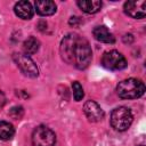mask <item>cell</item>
<instances>
[{
	"label": "cell",
	"instance_id": "1",
	"mask_svg": "<svg viewBox=\"0 0 146 146\" xmlns=\"http://www.w3.org/2000/svg\"><path fill=\"white\" fill-rule=\"evenodd\" d=\"M59 51L65 63L79 70L88 67L92 58V51L88 40L76 33H70L62 39Z\"/></svg>",
	"mask_w": 146,
	"mask_h": 146
},
{
	"label": "cell",
	"instance_id": "2",
	"mask_svg": "<svg viewBox=\"0 0 146 146\" xmlns=\"http://www.w3.org/2000/svg\"><path fill=\"white\" fill-rule=\"evenodd\" d=\"M116 92L122 99H136L144 95L145 84L139 79L129 78L119 82L116 87Z\"/></svg>",
	"mask_w": 146,
	"mask_h": 146
},
{
	"label": "cell",
	"instance_id": "3",
	"mask_svg": "<svg viewBox=\"0 0 146 146\" xmlns=\"http://www.w3.org/2000/svg\"><path fill=\"white\" fill-rule=\"evenodd\" d=\"M132 120H133L132 113L125 106H120L114 108L111 113V119H110L112 128L120 132L128 130L132 123Z\"/></svg>",
	"mask_w": 146,
	"mask_h": 146
},
{
	"label": "cell",
	"instance_id": "4",
	"mask_svg": "<svg viewBox=\"0 0 146 146\" xmlns=\"http://www.w3.org/2000/svg\"><path fill=\"white\" fill-rule=\"evenodd\" d=\"M56 135L55 132L46 127L38 125L32 132V145L33 146H55Z\"/></svg>",
	"mask_w": 146,
	"mask_h": 146
},
{
	"label": "cell",
	"instance_id": "5",
	"mask_svg": "<svg viewBox=\"0 0 146 146\" xmlns=\"http://www.w3.org/2000/svg\"><path fill=\"white\" fill-rule=\"evenodd\" d=\"M125 57L117 50H110L104 52L102 57V65L111 71H120L127 67Z\"/></svg>",
	"mask_w": 146,
	"mask_h": 146
},
{
	"label": "cell",
	"instance_id": "6",
	"mask_svg": "<svg viewBox=\"0 0 146 146\" xmlns=\"http://www.w3.org/2000/svg\"><path fill=\"white\" fill-rule=\"evenodd\" d=\"M13 59L16 63V65L19 67V70L30 78H36L39 75V70L34 60L26 54L16 52L13 55Z\"/></svg>",
	"mask_w": 146,
	"mask_h": 146
},
{
	"label": "cell",
	"instance_id": "7",
	"mask_svg": "<svg viewBox=\"0 0 146 146\" xmlns=\"http://www.w3.org/2000/svg\"><path fill=\"white\" fill-rule=\"evenodd\" d=\"M124 13L137 19H141L146 16V1L145 0H131L127 1L123 6Z\"/></svg>",
	"mask_w": 146,
	"mask_h": 146
},
{
	"label": "cell",
	"instance_id": "8",
	"mask_svg": "<svg viewBox=\"0 0 146 146\" xmlns=\"http://www.w3.org/2000/svg\"><path fill=\"white\" fill-rule=\"evenodd\" d=\"M83 112L90 122H99L104 119V111L95 100H87L83 105Z\"/></svg>",
	"mask_w": 146,
	"mask_h": 146
},
{
	"label": "cell",
	"instance_id": "9",
	"mask_svg": "<svg viewBox=\"0 0 146 146\" xmlns=\"http://www.w3.org/2000/svg\"><path fill=\"white\" fill-rule=\"evenodd\" d=\"M14 11H15L16 16H18L22 19H31L34 14V9H33L31 2H29L26 0L16 2L14 6Z\"/></svg>",
	"mask_w": 146,
	"mask_h": 146
},
{
	"label": "cell",
	"instance_id": "10",
	"mask_svg": "<svg viewBox=\"0 0 146 146\" xmlns=\"http://www.w3.org/2000/svg\"><path fill=\"white\" fill-rule=\"evenodd\" d=\"M35 10L41 16H50L56 13V3L51 0H38L34 3Z\"/></svg>",
	"mask_w": 146,
	"mask_h": 146
},
{
	"label": "cell",
	"instance_id": "11",
	"mask_svg": "<svg viewBox=\"0 0 146 146\" xmlns=\"http://www.w3.org/2000/svg\"><path fill=\"white\" fill-rule=\"evenodd\" d=\"M92 34H94V38L97 41H100V42H104V43H114L115 42L114 35L110 32V30L105 25L96 26L92 31Z\"/></svg>",
	"mask_w": 146,
	"mask_h": 146
},
{
	"label": "cell",
	"instance_id": "12",
	"mask_svg": "<svg viewBox=\"0 0 146 146\" xmlns=\"http://www.w3.org/2000/svg\"><path fill=\"white\" fill-rule=\"evenodd\" d=\"M79 8L87 14H95L98 13L102 8V1L99 0H79L76 1Z\"/></svg>",
	"mask_w": 146,
	"mask_h": 146
},
{
	"label": "cell",
	"instance_id": "13",
	"mask_svg": "<svg viewBox=\"0 0 146 146\" xmlns=\"http://www.w3.org/2000/svg\"><path fill=\"white\" fill-rule=\"evenodd\" d=\"M39 48H40V42H39V40H38L36 38H34V36L27 38V39L24 41V43H23L24 54H26V55H29V56L35 54V52L39 50Z\"/></svg>",
	"mask_w": 146,
	"mask_h": 146
},
{
	"label": "cell",
	"instance_id": "14",
	"mask_svg": "<svg viewBox=\"0 0 146 146\" xmlns=\"http://www.w3.org/2000/svg\"><path fill=\"white\" fill-rule=\"evenodd\" d=\"M15 129L11 123L7 121H0V140H9L14 137Z\"/></svg>",
	"mask_w": 146,
	"mask_h": 146
},
{
	"label": "cell",
	"instance_id": "15",
	"mask_svg": "<svg viewBox=\"0 0 146 146\" xmlns=\"http://www.w3.org/2000/svg\"><path fill=\"white\" fill-rule=\"evenodd\" d=\"M72 90H73V97L76 102H80L82 100V98L84 97V91H83V88L81 86L80 82L78 81H74L72 83Z\"/></svg>",
	"mask_w": 146,
	"mask_h": 146
},
{
	"label": "cell",
	"instance_id": "16",
	"mask_svg": "<svg viewBox=\"0 0 146 146\" xmlns=\"http://www.w3.org/2000/svg\"><path fill=\"white\" fill-rule=\"evenodd\" d=\"M23 114H24V110L22 106H15L9 111V115L15 120H19L23 116Z\"/></svg>",
	"mask_w": 146,
	"mask_h": 146
},
{
	"label": "cell",
	"instance_id": "17",
	"mask_svg": "<svg viewBox=\"0 0 146 146\" xmlns=\"http://www.w3.org/2000/svg\"><path fill=\"white\" fill-rule=\"evenodd\" d=\"M6 104V96L3 95V92L0 90V108H2Z\"/></svg>",
	"mask_w": 146,
	"mask_h": 146
}]
</instances>
